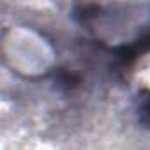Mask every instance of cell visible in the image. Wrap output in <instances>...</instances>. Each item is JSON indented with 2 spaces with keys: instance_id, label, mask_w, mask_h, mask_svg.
I'll return each mask as SVG.
<instances>
[{
  "instance_id": "1",
  "label": "cell",
  "mask_w": 150,
  "mask_h": 150,
  "mask_svg": "<svg viewBox=\"0 0 150 150\" xmlns=\"http://www.w3.org/2000/svg\"><path fill=\"white\" fill-rule=\"evenodd\" d=\"M138 113H139L141 122L150 127V92L148 90H141L139 92V97H138Z\"/></svg>"
}]
</instances>
